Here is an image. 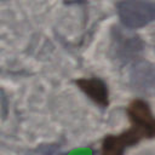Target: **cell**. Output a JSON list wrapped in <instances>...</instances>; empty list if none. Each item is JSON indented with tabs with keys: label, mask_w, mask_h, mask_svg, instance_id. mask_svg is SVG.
<instances>
[{
	"label": "cell",
	"mask_w": 155,
	"mask_h": 155,
	"mask_svg": "<svg viewBox=\"0 0 155 155\" xmlns=\"http://www.w3.org/2000/svg\"><path fill=\"white\" fill-rule=\"evenodd\" d=\"M116 12L121 24L130 30L143 28L155 21V4L150 1H119L116 2Z\"/></svg>",
	"instance_id": "6da1fadb"
},
{
	"label": "cell",
	"mask_w": 155,
	"mask_h": 155,
	"mask_svg": "<svg viewBox=\"0 0 155 155\" xmlns=\"http://www.w3.org/2000/svg\"><path fill=\"white\" fill-rule=\"evenodd\" d=\"M131 126L128 133L139 143L143 139L155 138V115L150 105L143 99H133L126 109Z\"/></svg>",
	"instance_id": "7a4b0ae2"
},
{
	"label": "cell",
	"mask_w": 155,
	"mask_h": 155,
	"mask_svg": "<svg viewBox=\"0 0 155 155\" xmlns=\"http://www.w3.org/2000/svg\"><path fill=\"white\" fill-rule=\"evenodd\" d=\"M144 50L142 38L131 33L127 28H113L111 30V51L121 62H132L139 58Z\"/></svg>",
	"instance_id": "3957f363"
},
{
	"label": "cell",
	"mask_w": 155,
	"mask_h": 155,
	"mask_svg": "<svg viewBox=\"0 0 155 155\" xmlns=\"http://www.w3.org/2000/svg\"><path fill=\"white\" fill-rule=\"evenodd\" d=\"M78 87L98 107L107 108L109 105V90L107 84L99 78H80L76 80Z\"/></svg>",
	"instance_id": "277c9868"
},
{
	"label": "cell",
	"mask_w": 155,
	"mask_h": 155,
	"mask_svg": "<svg viewBox=\"0 0 155 155\" xmlns=\"http://www.w3.org/2000/svg\"><path fill=\"white\" fill-rule=\"evenodd\" d=\"M132 84L139 91L155 93V64L138 63L132 71Z\"/></svg>",
	"instance_id": "5b68a950"
},
{
	"label": "cell",
	"mask_w": 155,
	"mask_h": 155,
	"mask_svg": "<svg viewBox=\"0 0 155 155\" xmlns=\"http://www.w3.org/2000/svg\"><path fill=\"white\" fill-rule=\"evenodd\" d=\"M127 147L120 134L107 136L101 145V155H124Z\"/></svg>",
	"instance_id": "8992f818"
}]
</instances>
